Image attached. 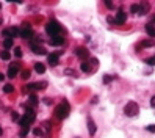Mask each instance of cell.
I'll list each match as a JSON object with an SVG mask.
<instances>
[{
  "label": "cell",
  "mask_w": 155,
  "mask_h": 138,
  "mask_svg": "<svg viewBox=\"0 0 155 138\" xmlns=\"http://www.w3.org/2000/svg\"><path fill=\"white\" fill-rule=\"evenodd\" d=\"M19 119H21V116L17 113H13V121H19Z\"/></svg>",
  "instance_id": "1f68e13d"
},
{
  "label": "cell",
  "mask_w": 155,
  "mask_h": 138,
  "mask_svg": "<svg viewBox=\"0 0 155 138\" xmlns=\"http://www.w3.org/2000/svg\"><path fill=\"white\" fill-rule=\"evenodd\" d=\"M28 101H30V105H38V97L34 94H30V97H28Z\"/></svg>",
  "instance_id": "44dd1931"
},
{
  "label": "cell",
  "mask_w": 155,
  "mask_h": 138,
  "mask_svg": "<svg viewBox=\"0 0 155 138\" xmlns=\"http://www.w3.org/2000/svg\"><path fill=\"white\" fill-rule=\"evenodd\" d=\"M125 21H127V14L124 13L122 10H119L118 13H116V17H114V24H116V25H122V24H124V22H125Z\"/></svg>",
  "instance_id": "9c48e42d"
},
{
  "label": "cell",
  "mask_w": 155,
  "mask_h": 138,
  "mask_svg": "<svg viewBox=\"0 0 155 138\" xmlns=\"http://www.w3.org/2000/svg\"><path fill=\"white\" fill-rule=\"evenodd\" d=\"M113 79L114 77H111V75H105V77H103V83H110Z\"/></svg>",
  "instance_id": "f546056e"
},
{
  "label": "cell",
  "mask_w": 155,
  "mask_h": 138,
  "mask_svg": "<svg viewBox=\"0 0 155 138\" xmlns=\"http://www.w3.org/2000/svg\"><path fill=\"white\" fill-rule=\"evenodd\" d=\"M150 24H152V25H154V24H155V16H154V17H152V22H150Z\"/></svg>",
  "instance_id": "8d00e7d4"
},
{
  "label": "cell",
  "mask_w": 155,
  "mask_h": 138,
  "mask_svg": "<svg viewBox=\"0 0 155 138\" xmlns=\"http://www.w3.org/2000/svg\"><path fill=\"white\" fill-rule=\"evenodd\" d=\"M88 130H90L91 135H94V133H96V124H94V121H92V119L88 121Z\"/></svg>",
  "instance_id": "e0dca14e"
},
{
  "label": "cell",
  "mask_w": 155,
  "mask_h": 138,
  "mask_svg": "<svg viewBox=\"0 0 155 138\" xmlns=\"http://www.w3.org/2000/svg\"><path fill=\"white\" fill-rule=\"evenodd\" d=\"M19 34V28L17 27H8V28H3L2 30V36L5 39H14Z\"/></svg>",
  "instance_id": "5b68a950"
},
{
  "label": "cell",
  "mask_w": 155,
  "mask_h": 138,
  "mask_svg": "<svg viewBox=\"0 0 155 138\" xmlns=\"http://www.w3.org/2000/svg\"><path fill=\"white\" fill-rule=\"evenodd\" d=\"M47 63L50 66H56L58 64V55L56 53H49L47 55Z\"/></svg>",
  "instance_id": "4fadbf2b"
},
{
  "label": "cell",
  "mask_w": 155,
  "mask_h": 138,
  "mask_svg": "<svg viewBox=\"0 0 155 138\" xmlns=\"http://www.w3.org/2000/svg\"><path fill=\"white\" fill-rule=\"evenodd\" d=\"M146 63L149 64V66H155V57H152V58H147Z\"/></svg>",
  "instance_id": "f1b7e54d"
},
{
  "label": "cell",
  "mask_w": 155,
  "mask_h": 138,
  "mask_svg": "<svg viewBox=\"0 0 155 138\" xmlns=\"http://www.w3.org/2000/svg\"><path fill=\"white\" fill-rule=\"evenodd\" d=\"M30 47H32L33 53H36V55H47L45 49L42 47V46H39V44H30Z\"/></svg>",
  "instance_id": "8fae6325"
},
{
  "label": "cell",
  "mask_w": 155,
  "mask_h": 138,
  "mask_svg": "<svg viewBox=\"0 0 155 138\" xmlns=\"http://www.w3.org/2000/svg\"><path fill=\"white\" fill-rule=\"evenodd\" d=\"M45 129H47V130H50V122H49V121L45 122Z\"/></svg>",
  "instance_id": "e575fe53"
},
{
  "label": "cell",
  "mask_w": 155,
  "mask_h": 138,
  "mask_svg": "<svg viewBox=\"0 0 155 138\" xmlns=\"http://www.w3.org/2000/svg\"><path fill=\"white\" fill-rule=\"evenodd\" d=\"M14 91V86L11 85V83H6L5 86H3V93H6V94H11Z\"/></svg>",
  "instance_id": "d6986e66"
},
{
  "label": "cell",
  "mask_w": 155,
  "mask_h": 138,
  "mask_svg": "<svg viewBox=\"0 0 155 138\" xmlns=\"http://www.w3.org/2000/svg\"><path fill=\"white\" fill-rule=\"evenodd\" d=\"M105 5H107V8H113V3L110 0H105Z\"/></svg>",
  "instance_id": "d6a6232c"
},
{
  "label": "cell",
  "mask_w": 155,
  "mask_h": 138,
  "mask_svg": "<svg viewBox=\"0 0 155 138\" xmlns=\"http://www.w3.org/2000/svg\"><path fill=\"white\" fill-rule=\"evenodd\" d=\"M3 79H5V75H3L2 72H0V82H3Z\"/></svg>",
  "instance_id": "d590c367"
},
{
  "label": "cell",
  "mask_w": 155,
  "mask_h": 138,
  "mask_svg": "<svg viewBox=\"0 0 155 138\" xmlns=\"http://www.w3.org/2000/svg\"><path fill=\"white\" fill-rule=\"evenodd\" d=\"M146 33L149 34L150 38H155V27L152 24H147L146 25Z\"/></svg>",
  "instance_id": "9a60e30c"
},
{
  "label": "cell",
  "mask_w": 155,
  "mask_h": 138,
  "mask_svg": "<svg viewBox=\"0 0 155 138\" xmlns=\"http://www.w3.org/2000/svg\"><path fill=\"white\" fill-rule=\"evenodd\" d=\"M33 133H34L36 137H42V135H44V130H42V129H34Z\"/></svg>",
  "instance_id": "484cf974"
},
{
  "label": "cell",
  "mask_w": 155,
  "mask_h": 138,
  "mask_svg": "<svg viewBox=\"0 0 155 138\" xmlns=\"http://www.w3.org/2000/svg\"><path fill=\"white\" fill-rule=\"evenodd\" d=\"M34 71H36L38 74H44V72H45L44 63H34Z\"/></svg>",
  "instance_id": "2e32d148"
},
{
  "label": "cell",
  "mask_w": 155,
  "mask_h": 138,
  "mask_svg": "<svg viewBox=\"0 0 155 138\" xmlns=\"http://www.w3.org/2000/svg\"><path fill=\"white\" fill-rule=\"evenodd\" d=\"M19 69H21V63H13V64H10L8 77H10V79H14V77H16V75L19 74Z\"/></svg>",
  "instance_id": "52a82bcc"
},
{
  "label": "cell",
  "mask_w": 155,
  "mask_h": 138,
  "mask_svg": "<svg viewBox=\"0 0 155 138\" xmlns=\"http://www.w3.org/2000/svg\"><path fill=\"white\" fill-rule=\"evenodd\" d=\"M25 108H27V112H25L24 116L19 119V122H21L22 127H30V126L34 122V119H36V113H34V110L30 108L28 105H25Z\"/></svg>",
  "instance_id": "6da1fadb"
},
{
  "label": "cell",
  "mask_w": 155,
  "mask_h": 138,
  "mask_svg": "<svg viewBox=\"0 0 155 138\" xmlns=\"http://www.w3.org/2000/svg\"><path fill=\"white\" fill-rule=\"evenodd\" d=\"M139 10H138V14H141V16H144V14L149 11V3H141V5H138Z\"/></svg>",
  "instance_id": "5bb4252c"
},
{
  "label": "cell",
  "mask_w": 155,
  "mask_h": 138,
  "mask_svg": "<svg viewBox=\"0 0 155 138\" xmlns=\"http://www.w3.org/2000/svg\"><path fill=\"white\" fill-rule=\"evenodd\" d=\"M146 130H147V132H155V126H154V124L147 126V127H146Z\"/></svg>",
  "instance_id": "4dcf8cb0"
},
{
  "label": "cell",
  "mask_w": 155,
  "mask_h": 138,
  "mask_svg": "<svg viewBox=\"0 0 155 138\" xmlns=\"http://www.w3.org/2000/svg\"><path fill=\"white\" fill-rule=\"evenodd\" d=\"M45 32H47L50 36H58V34H60V32H61L60 22H56V21H49L47 25H45Z\"/></svg>",
  "instance_id": "3957f363"
},
{
  "label": "cell",
  "mask_w": 155,
  "mask_h": 138,
  "mask_svg": "<svg viewBox=\"0 0 155 138\" xmlns=\"http://www.w3.org/2000/svg\"><path fill=\"white\" fill-rule=\"evenodd\" d=\"M19 36L24 38V39H32L33 30L30 28V27L27 25V24H24V27H22V28H19Z\"/></svg>",
  "instance_id": "8992f818"
},
{
  "label": "cell",
  "mask_w": 155,
  "mask_h": 138,
  "mask_svg": "<svg viewBox=\"0 0 155 138\" xmlns=\"http://www.w3.org/2000/svg\"><path fill=\"white\" fill-rule=\"evenodd\" d=\"M2 133H3V130H2V127H0V135H2Z\"/></svg>",
  "instance_id": "74e56055"
},
{
  "label": "cell",
  "mask_w": 155,
  "mask_h": 138,
  "mask_svg": "<svg viewBox=\"0 0 155 138\" xmlns=\"http://www.w3.org/2000/svg\"><path fill=\"white\" fill-rule=\"evenodd\" d=\"M75 55L79 57V58H82V60H86L88 57H90V52H88L86 47H77L75 49Z\"/></svg>",
  "instance_id": "30bf717a"
},
{
  "label": "cell",
  "mask_w": 155,
  "mask_h": 138,
  "mask_svg": "<svg viewBox=\"0 0 155 138\" xmlns=\"http://www.w3.org/2000/svg\"><path fill=\"white\" fill-rule=\"evenodd\" d=\"M124 113H125L127 116H130V118L136 116V115L139 113V107H138V104H136V102H133V101H130L125 107H124Z\"/></svg>",
  "instance_id": "277c9868"
},
{
  "label": "cell",
  "mask_w": 155,
  "mask_h": 138,
  "mask_svg": "<svg viewBox=\"0 0 155 138\" xmlns=\"http://www.w3.org/2000/svg\"><path fill=\"white\" fill-rule=\"evenodd\" d=\"M80 69H82L83 72H91V64L86 63V61H83V63L80 64Z\"/></svg>",
  "instance_id": "ac0fdd59"
},
{
  "label": "cell",
  "mask_w": 155,
  "mask_h": 138,
  "mask_svg": "<svg viewBox=\"0 0 155 138\" xmlns=\"http://www.w3.org/2000/svg\"><path fill=\"white\" fill-rule=\"evenodd\" d=\"M28 132H30V127H22V130L19 132V135H21L22 138H25L27 135H28Z\"/></svg>",
  "instance_id": "603a6c76"
},
{
  "label": "cell",
  "mask_w": 155,
  "mask_h": 138,
  "mask_svg": "<svg viewBox=\"0 0 155 138\" xmlns=\"http://www.w3.org/2000/svg\"><path fill=\"white\" fill-rule=\"evenodd\" d=\"M150 107L155 108V96H152V99H150Z\"/></svg>",
  "instance_id": "836d02e7"
},
{
  "label": "cell",
  "mask_w": 155,
  "mask_h": 138,
  "mask_svg": "<svg viewBox=\"0 0 155 138\" xmlns=\"http://www.w3.org/2000/svg\"><path fill=\"white\" fill-rule=\"evenodd\" d=\"M10 52L8 50H2V52H0V58H2V60H10Z\"/></svg>",
  "instance_id": "7402d4cb"
},
{
  "label": "cell",
  "mask_w": 155,
  "mask_h": 138,
  "mask_svg": "<svg viewBox=\"0 0 155 138\" xmlns=\"http://www.w3.org/2000/svg\"><path fill=\"white\" fill-rule=\"evenodd\" d=\"M47 85L45 82H42V83H28L27 86H24V88H27L28 91H33V90H44V86ZM25 90V91H27Z\"/></svg>",
  "instance_id": "7c38bea8"
},
{
  "label": "cell",
  "mask_w": 155,
  "mask_h": 138,
  "mask_svg": "<svg viewBox=\"0 0 155 138\" xmlns=\"http://www.w3.org/2000/svg\"><path fill=\"white\" fill-rule=\"evenodd\" d=\"M14 57H16V58H21V57H22V50H21V47H16V50H14Z\"/></svg>",
  "instance_id": "4316f807"
},
{
  "label": "cell",
  "mask_w": 155,
  "mask_h": 138,
  "mask_svg": "<svg viewBox=\"0 0 155 138\" xmlns=\"http://www.w3.org/2000/svg\"><path fill=\"white\" fill-rule=\"evenodd\" d=\"M24 80H27V79H30V71L28 69H25V71H22V75H21Z\"/></svg>",
  "instance_id": "d4e9b609"
},
{
  "label": "cell",
  "mask_w": 155,
  "mask_h": 138,
  "mask_svg": "<svg viewBox=\"0 0 155 138\" xmlns=\"http://www.w3.org/2000/svg\"><path fill=\"white\" fill-rule=\"evenodd\" d=\"M49 44L53 46V47H58V46H63L64 44V38L61 36V34H58V36H52L49 39Z\"/></svg>",
  "instance_id": "ba28073f"
},
{
  "label": "cell",
  "mask_w": 155,
  "mask_h": 138,
  "mask_svg": "<svg viewBox=\"0 0 155 138\" xmlns=\"http://www.w3.org/2000/svg\"><path fill=\"white\" fill-rule=\"evenodd\" d=\"M13 44H14V39H5V41H3V47H5V49H11V47H13Z\"/></svg>",
  "instance_id": "ffe728a7"
},
{
  "label": "cell",
  "mask_w": 155,
  "mask_h": 138,
  "mask_svg": "<svg viewBox=\"0 0 155 138\" xmlns=\"http://www.w3.org/2000/svg\"><path fill=\"white\" fill-rule=\"evenodd\" d=\"M0 8H2V3H0Z\"/></svg>",
  "instance_id": "f35d334b"
},
{
  "label": "cell",
  "mask_w": 155,
  "mask_h": 138,
  "mask_svg": "<svg viewBox=\"0 0 155 138\" xmlns=\"http://www.w3.org/2000/svg\"><path fill=\"white\" fill-rule=\"evenodd\" d=\"M69 112H71V105L64 101V102H61L60 105H56L55 116L58 118V119H66V118L69 116Z\"/></svg>",
  "instance_id": "7a4b0ae2"
},
{
  "label": "cell",
  "mask_w": 155,
  "mask_h": 138,
  "mask_svg": "<svg viewBox=\"0 0 155 138\" xmlns=\"http://www.w3.org/2000/svg\"><path fill=\"white\" fill-rule=\"evenodd\" d=\"M0 24H2V19H0Z\"/></svg>",
  "instance_id": "ab89813d"
},
{
  "label": "cell",
  "mask_w": 155,
  "mask_h": 138,
  "mask_svg": "<svg viewBox=\"0 0 155 138\" xmlns=\"http://www.w3.org/2000/svg\"><path fill=\"white\" fill-rule=\"evenodd\" d=\"M138 10H139L138 5H132V6H130V11H132L133 14H138Z\"/></svg>",
  "instance_id": "83f0119b"
},
{
  "label": "cell",
  "mask_w": 155,
  "mask_h": 138,
  "mask_svg": "<svg viewBox=\"0 0 155 138\" xmlns=\"http://www.w3.org/2000/svg\"><path fill=\"white\" fill-rule=\"evenodd\" d=\"M152 46H154L152 39H147V41H143L141 43V47H152Z\"/></svg>",
  "instance_id": "cb8c5ba5"
}]
</instances>
